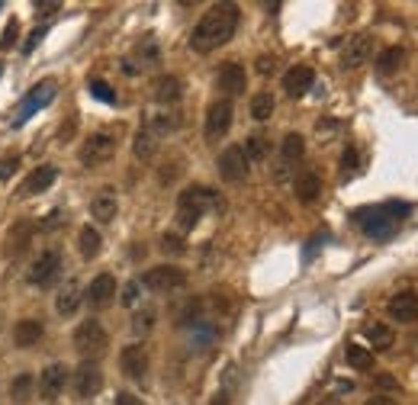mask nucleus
Masks as SVG:
<instances>
[{
    "instance_id": "nucleus-23",
    "label": "nucleus",
    "mask_w": 418,
    "mask_h": 405,
    "mask_svg": "<svg viewBox=\"0 0 418 405\" xmlns=\"http://www.w3.org/2000/svg\"><path fill=\"white\" fill-rule=\"evenodd\" d=\"M293 190H296V199H299V203H315L322 193V177L315 171H302L299 177H296Z\"/></svg>"
},
{
    "instance_id": "nucleus-4",
    "label": "nucleus",
    "mask_w": 418,
    "mask_h": 405,
    "mask_svg": "<svg viewBox=\"0 0 418 405\" xmlns=\"http://www.w3.org/2000/svg\"><path fill=\"white\" fill-rule=\"evenodd\" d=\"M354 222L367 231L370 238H389L396 231V219H389V212L383 206H367V209H357L354 212Z\"/></svg>"
},
{
    "instance_id": "nucleus-20",
    "label": "nucleus",
    "mask_w": 418,
    "mask_h": 405,
    "mask_svg": "<svg viewBox=\"0 0 418 405\" xmlns=\"http://www.w3.org/2000/svg\"><path fill=\"white\" fill-rule=\"evenodd\" d=\"M55 177H58V171L51 164H42V167H36V171L26 177V184L19 186V196H36V193H42V190H49L51 184H55Z\"/></svg>"
},
{
    "instance_id": "nucleus-49",
    "label": "nucleus",
    "mask_w": 418,
    "mask_h": 405,
    "mask_svg": "<svg viewBox=\"0 0 418 405\" xmlns=\"http://www.w3.org/2000/svg\"><path fill=\"white\" fill-rule=\"evenodd\" d=\"M212 405H225V396H216V402H212Z\"/></svg>"
},
{
    "instance_id": "nucleus-40",
    "label": "nucleus",
    "mask_w": 418,
    "mask_h": 405,
    "mask_svg": "<svg viewBox=\"0 0 418 405\" xmlns=\"http://www.w3.org/2000/svg\"><path fill=\"white\" fill-rule=\"evenodd\" d=\"M341 167H344V174L357 171V148H344V154H341Z\"/></svg>"
},
{
    "instance_id": "nucleus-32",
    "label": "nucleus",
    "mask_w": 418,
    "mask_h": 405,
    "mask_svg": "<svg viewBox=\"0 0 418 405\" xmlns=\"http://www.w3.org/2000/svg\"><path fill=\"white\" fill-rule=\"evenodd\" d=\"M244 154H248V161H264L270 154V141L264 139V135H251V139H244Z\"/></svg>"
},
{
    "instance_id": "nucleus-29",
    "label": "nucleus",
    "mask_w": 418,
    "mask_h": 405,
    "mask_svg": "<svg viewBox=\"0 0 418 405\" xmlns=\"http://www.w3.org/2000/svg\"><path fill=\"white\" fill-rule=\"evenodd\" d=\"M32 231H36V225L32 222H16L10 229V235H6V244H10V254H19V251L26 248V244H29V238H32Z\"/></svg>"
},
{
    "instance_id": "nucleus-14",
    "label": "nucleus",
    "mask_w": 418,
    "mask_h": 405,
    "mask_svg": "<svg viewBox=\"0 0 418 405\" xmlns=\"http://www.w3.org/2000/svg\"><path fill=\"white\" fill-rule=\"evenodd\" d=\"M119 366H122V373H126L129 379L141 383V379H145V373H148V351H145L141 344H129V347H122V354H119Z\"/></svg>"
},
{
    "instance_id": "nucleus-3",
    "label": "nucleus",
    "mask_w": 418,
    "mask_h": 405,
    "mask_svg": "<svg viewBox=\"0 0 418 405\" xmlns=\"http://www.w3.org/2000/svg\"><path fill=\"white\" fill-rule=\"evenodd\" d=\"M106 344H109V334L96 319H87L74 328V351L81 354L84 360L100 357V354L106 351Z\"/></svg>"
},
{
    "instance_id": "nucleus-46",
    "label": "nucleus",
    "mask_w": 418,
    "mask_h": 405,
    "mask_svg": "<svg viewBox=\"0 0 418 405\" xmlns=\"http://www.w3.org/2000/svg\"><path fill=\"white\" fill-rule=\"evenodd\" d=\"M367 405H399V402L389 396H373V399H367Z\"/></svg>"
},
{
    "instance_id": "nucleus-34",
    "label": "nucleus",
    "mask_w": 418,
    "mask_h": 405,
    "mask_svg": "<svg viewBox=\"0 0 418 405\" xmlns=\"http://www.w3.org/2000/svg\"><path fill=\"white\" fill-rule=\"evenodd\" d=\"M135 154H139L141 161H148L154 154V135L148 132V129H141V132L135 135Z\"/></svg>"
},
{
    "instance_id": "nucleus-11",
    "label": "nucleus",
    "mask_w": 418,
    "mask_h": 405,
    "mask_svg": "<svg viewBox=\"0 0 418 405\" xmlns=\"http://www.w3.org/2000/svg\"><path fill=\"white\" fill-rule=\"evenodd\" d=\"M55 100V81H42V84H36L32 87V94L26 96V103L19 106V113H16V119H13V126H23L26 119H29L36 109H42V106H49V103Z\"/></svg>"
},
{
    "instance_id": "nucleus-38",
    "label": "nucleus",
    "mask_w": 418,
    "mask_h": 405,
    "mask_svg": "<svg viewBox=\"0 0 418 405\" xmlns=\"http://www.w3.org/2000/svg\"><path fill=\"white\" fill-rule=\"evenodd\" d=\"M383 209L389 212V219H396V222H399V219H405V216L412 212V206H409V203H399V199H392V203H383Z\"/></svg>"
},
{
    "instance_id": "nucleus-2",
    "label": "nucleus",
    "mask_w": 418,
    "mask_h": 405,
    "mask_svg": "<svg viewBox=\"0 0 418 405\" xmlns=\"http://www.w3.org/2000/svg\"><path fill=\"white\" fill-rule=\"evenodd\" d=\"M216 206V193L206 190V186H186L177 199V222L184 231H190L193 225L203 219V212Z\"/></svg>"
},
{
    "instance_id": "nucleus-7",
    "label": "nucleus",
    "mask_w": 418,
    "mask_h": 405,
    "mask_svg": "<svg viewBox=\"0 0 418 405\" xmlns=\"http://www.w3.org/2000/svg\"><path fill=\"white\" fill-rule=\"evenodd\" d=\"M58 276H61V254H58L55 248L42 251V254L32 261L29 283H32V286H39V289H45V286H51Z\"/></svg>"
},
{
    "instance_id": "nucleus-36",
    "label": "nucleus",
    "mask_w": 418,
    "mask_h": 405,
    "mask_svg": "<svg viewBox=\"0 0 418 405\" xmlns=\"http://www.w3.org/2000/svg\"><path fill=\"white\" fill-rule=\"evenodd\" d=\"M161 251H164V254H184V238L180 235H164L161 238Z\"/></svg>"
},
{
    "instance_id": "nucleus-48",
    "label": "nucleus",
    "mask_w": 418,
    "mask_h": 405,
    "mask_svg": "<svg viewBox=\"0 0 418 405\" xmlns=\"http://www.w3.org/2000/svg\"><path fill=\"white\" fill-rule=\"evenodd\" d=\"M36 10H42L45 16H49V13H55V10H58V4H36Z\"/></svg>"
},
{
    "instance_id": "nucleus-31",
    "label": "nucleus",
    "mask_w": 418,
    "mask_h": 405,
    "mask_svg": "<svg viewBox=\"0 0 418 405\" xmlns=\"http://www.w3.org/2000/svg\"><path fill=\"white\" fill-rule=\"evenodd\" d=\"M344 357H347V364H351L354 370H373V351H367V347L347 344Z\"/></svg>"
},
{
    "instance_id": "nucleus-26",
    "label": "nucleus",
    "mask_w": 418,
    "mask_h": 405,
    "mask_svg": "<svg viewBox=\"0 0 418 405\" xmlns=\"http://www.w3.org/2000/svg\"><path fill=\"white\" fill-rule=\"evenodd\" d=\"M402 61H405V49H402V45H389L386 51H379L377 71H379V74H396V71L402 68Z\"/></svg>"
},
{
    "instance_id": "nucleus-30",
    "label": "nucleus",
    "mask_w": 418,
    "mask_h": 405,
    "mask_svg": "<svg viewBox=\"0 0 418 405\" xmlns=\"http://www.w3.org/2000/svg\"><path fill=\"white\" fill-rule=\"evenodd\" d=\"M364 334H367V341H370L377 351H389L392 341H396V334H392L389 325H367Z\"/></svg>"
},
{
    "instance_id": "nucleus-9",
    "label": "nucleus",
    "mask_w": 418,
    "mask_h": 405,
    "mask_svg": "<svg viewBox=\"0 0 418 405\" xmlns=\"http://www.w3.org/2000/svg\"><path fill=\"white\" fill-rule=\"evenodd\" d=\"M232 116H235V109H232V100H216L209 103V109H206V139H222L225 132L232 129Z\"/></svg>"
},
{
    "instance_id": "nucleus-22",
    "label": "nucleus",
    "mask_w": 418,
    "mask_h": 405,
    "mask_svg": "<svg viewBox=\"0 0 418 405\" xmlns=\"http://www.w3.org/2000/svg\"><path fill=\"white\" fill-rule=\"evenodd\" d=\"M42 334H45V325L39 319H23V321H16V328H13L16 347H36L39 341H42Z\"/></svg>"
},
{
    "instance_id": "nucleus-43",
    "label": "nucleus",
    "mask_w": 418,
    "mask_h": 405,
    "mask_svg": "<svg viewBox=\"0 0 418 405\" xmlns=\"http://www.w3.org/2000/svg\"><path fill=\"white\" fill-rule=\"evenodd\" d=\"M116 405H145V402H141L139 396H132V392H119V396H116Z\"/></svg>"
},
{
    "instance_id": "nucleus-25",
    "label": "nucleus",
    "mask_w": 418,
    "mask_h": 405,
    "mask_svg": "<svg viewBox=\"0 0 418 405\" xmlns=\"http://www.w3.org/2000/svg\"><path fill=\"white\" fill-rule=\"evenodd\" d=\"M180 94H184V84H180V77H174V74L158 77V84H154V100L158 103H177Z\"/></svg>"
},
{
    "instance_id": "nucleus-41",
    "label": "nucleus",
    "mask_w": 418,
    "mask_h": 405,
    "mask_svg": "<svg viewBox=\"0 0 418 405\" xmlns=\"http://www.w3.org/2000/svg\"><path fill=\"white\" fill-rule=\"evenodd\" d=\"M139 302V280L126 283V289H122V306H135Z\"/></svg>"
},
{
    "instance_id": "nucleus-21",
    "label": "nucleus",
    "mask_w": 418,
    "mask_h": 405,
    "mask_svg": "<svg viewBox=\"0 0 418 405\" xmlns=\"http://www.w3.org/2000/svg\"><path fill=\"white\" fill-rule=\"evenodd\" d=\"M81 302H84V289H81V283H77V280H68L61 289H58L55 309H58V315H74Z\"/></svg>"
},
{
    "instance_id": "nucleus-10",
    "label": "nucleus",
    "mask_w": 418,
    "mask_h": 405,
    "mask_svg": "<svg viewBox=\"0 0 418 405\" xmlns=\"http://www.w3.org/2000/svg\"><path fill=\"white\" fill-rule=\"evenodd\" d=\"M100 389H103L100 364H96V360H84V364L74 370V392L81 399H94Z\"/></svg>"
},
{
    "instance_id": "nucleus-42",
    "label": "nucleus",
    "mask_w": 418,
    "mask_h": 405,
    "mask_svg": "<svg viewBox=\"0 0 418 405\" xmlns=\"http://www.w3.org/2000/svg\"><path fill=\"white\" fill-rule=\"evenodd\" d=\"M13 39H16V19H10V23H6V29H4V39H0V49H10L13 45Z\"/></svg>"
},
{
    "instance_id": "nucleus-19",
    "label": "nucleus",
    "mask_w": 418,
    "mask_h": 405,
    "mask_svg": "<svg viewBox=\"0 0 418 405\" xmlns=\"http://www.w3.org/2000/svg\"><path fill=\"white\" fill-rule=\"evenodd\" d=\"M116 212H119V199H116V190L103 186V190L96 193L94 199H90V216H94L96 222H113Z\"/></svg>"
},
{
    "instance_id": "nucleus-39",
    "label": "nucleus",
    "mask_w": 418,
    "mask_h": 405,
    "mask_svg": "<svg viewBox=\"0 0 418 405\" xmlns=\"http://www.w3.org/2000/svg\"><path fill=\"white\" fill-rule=\"evenodd\" d=\"M16 167H19V158H16V154H4V158H0V180H10Z\"/></svg>"
},
{
    "instance_id": "nucleus-44",
    "label": "nucleus",
    "mask_w": 418,
    "mask_h": 405,
    "mask_svg": "<svg viewBox=\"0 0 418 405\" xmlns=\"http://www.w3.org/2000/svg\"><path fill=\"white\" fill-rule=\"evenodd\" d=\"M373 383H377V389H399V383L392 376H377Z\"/></svg>"
},
{
    "instance_id": "nucleus-1",
    "label": "nucleus",
    "mask_w": 418,
    "mask_h": 405,
    "mask_svg": "<svg viewBox=\"0 0 418 405\" xmlns=\"http://www.w3.org/2000/svg\"><path fill=\"white\" fill-rule=\"evenodd\" d=\"M238 6L235 4H216L203 13L196 26L190 32V49L206 55V51H216L219 45H225L238 29Z\"/></svg>"
},
{
    "instance_id": "nucleus-35",
    "label": "nucleus",
    "mask_w": 418,
    "mask_h": 405,
    "mask_svg": "<svg viewBox=\"0 0 418 405\" xmlns=\"http://www.w3.org/2000/svg\"><path fill=\"white\" fill-rule=\"evenodd\" d=\"M90 96H96V100H103V103H109V106H113L116 103V94H113V87H109L106 81H90Z\"/></svg>"
},
{
    "instance_id": "nucleus-15",
    "label": "nucleus",
    "mask_w": 418,
    "mask_h": 405,
    "mask_svg": "<svg viewBox=\"0 0 418 405\" xmlns=\"http://www.w3.org/2000/svg\"><path fill=\"white\" fill-rule=\"evenodd\" d=\"M302 154H306V139H302L299 132H289L287 139L280 141V167H277V180H287L289 167H293Z\"/></svg>"
},
{
    "instance_id": "nucleus-50",
    "label": "nucleus",
    "mask_w": 418,
    "mask_h": 405,
    "mask_svg": "<svg viewBox=\"0 0 418 405\" xmlns=\"http://www.w3.org/2000/svg\"><path fill=\"white\" fill-rule=\"evenodd\" d=\"M0 74H4V64H0Z\"/></svg>"
},
{
    "instance_id": "nucleus-13",
    "label": "nucleus",
    "mask_w": 418,
    "mask_h": 405,
    "mask_svg": "<svg viewBox=\"0 0 418 405\" xmlns=\"http://www.w3.org/2000/svg\"><path fill=\"white\" fill-rule=\"evenodd\" d=\"M216 87L229 96H238V94H244V87H248V74H244V68L238 61H225L216 74Z\"/></svg>"
},
{
    "instance_id": "nucleus-16",
    "label": "nucleus",
    "mask_w": 418,
    "mask_h": 405,
    "mask_svg": "<svg viewBox=\"0 0 418 405\" xmlns=\"http://www.w3.org/2000/svg\"><path fill=\"white\" fill-rule=\"evenodd\" d=\"M113 296H116V280L109 274L94 276V280H90V286L84 289V299H87L94 309H106L109 302H113Z\"/></svg>"
},
{
    "instance_id": "nucleus-47",
    "label": "nucleus",
    "mask_w": 418,
    "mask_h": 405,
    "mask_svg": "<svg viewBox=\"0 0 418 405\" xmlns=\"http://www.w3.org/2000/svg\"><path fill=\"white\" fill-rule=\"evenodd\" d=\"M257 71H261V74H270V71H274V58L264 55L261 61H257Z\"/></svg>"
},
{
    "instance_id": "nucleus-33",
    "label": "nucleus",
    "mask_w": 418,
    "mask_h": 405,
    "mask_svg": "<svg viewBox=\"0 0 418 405\" xmlns=\"http://www.w3.org/2000/svg\"><path fill=\"white\" fill-rule=\"evenodd\" d=\"M251 116H254L257 122H267L270 116H274V96L270 94H254V100H251Z\"/></svg>"
},
{
    "instance_id": "nucleus-12",
    "label": "nucleus",
    "mask_w": 418,
    "mask_h": 405,
    "mask_svg": "<svg viewBox=\"0 0 418 405\" xmlns=\"http://www.w3.org/2000/svg\"><path fill=\"white\" fill-rule=\"evenodd\" d=\"M68 366L64 364H49L42 373H39V396L42 399H58L64 389V383H68Z\"/></svg>"
},
{
    "instance_id": "nucleus-45",
    "label": "nucleus",
    "mask_w": 418,
    "mask_h": 405,
    "mask_svg": "<svg viewBox=\"0 0 418 405\" xmlns=\"http://www.w3.org/2000/svg\"><path fill=\"white\" fill-rule=\"evenodd\" d=\"M42 36H45V29H36V32H32V36H29V42L23 45V51H32V49H36V42H39V39H42Z\"/></svg>"
},
{
    "instance_id": "nucleus-6",
    "label": "nucleus",
    "mask_w": 418,
    "mask_h": 405,
    "mask_svg": "<svg viewBox=\"0 0 418 405\" xmlns=\"http://www.w3.org/2000/svg\"><path fill=\"white\" fill-rule=\"evenodd\" d=\"M116 154V139L109 132H94L87 141L81 145V164L84 167H100V164H106L109 158Z\"/></svg>"
},
{
    "instance_id": "nucleus-28",
    "label": "nucleus",
    "mask_w": 418,
    "mask_h": 405,
    "mask_svg": "<svg viewBox=\"0 0 418 405\" xmlns=\"http://www.w3.org/2000/svg\"><path fill=\"white\" fill-rule=\"evenodd\" d=\"M32 389H36V376H32V373H19L10 383V399L16 405H26L32 399Z\"/></svg>"
},
{
    "instance_id": "nucleus-8",
    "label": "nucleus",
    "mask_w": 418,
    "mask_h": 405,
    "mask_svg": "<svg viewBox=\"0 0 418 405\" xmlns=\"http://www.w3.org/2000/svg\"><path fill=\"white\" fill-rule=\"evenodd\" d=\"M248 171H251V161H248V154H244L242 145H229L222 154H219V174H222V180L242 184V180L248 177Z\"/></svg>"
},
{
    "instance_id": "nucleus-18",
    "label": "nucleus",
    "mask_w": 418,
    "mask_h": 405,
    "mask_svg": "<svg viewBox=\"0 0 418 405\" xmlns=\"http://www.w3.org/2000/svg\"><path fill=\"white\" fill-rule=\"evenodd\" d=\"M312 84H315V71L309 68V64H293V68L283 74V90H287L289 96H302Z\"/></svg>"
},
{
    "instance_id": "nucleus-27",
    "label": "nucleus",
    "mask_w": 418,
    "mask_h": 405,
    "mask_svg": "<svg viewBox=\"0 0 418 405\" xmlns=\"http://www.w3.org/2000/svg\"><path fill=\"white\" fill-rule=\"evenodd\" d=\"M77 248H81V254L87 257V261H94V257L100 254V248H103L100 231H96L94 225H84V229H81V235H77Z\"/></svg>"
},
{
    "instance_id": "nucleus-17",
    "label": "nucleus",
    "mask_w": 418,
    "mask_h": 405,
    "mask_svg": "<svg viewBox=\"0 0 418 405\" xmlns=\"http://www.w3.org/2000/svg\"><path fill=\"white\" fill-rule=\"evenodd\" d=\"M386 312H389L392 321H418V296L415 293H396L389 299V306H386Z\"/></svg>"
},
{
    "instance_id": "nucleus-24",
    "label": "nucleus",
    "mask_w": 418,
    "mask_h": 405,
    "mask_svg": "<svg viewBox=\"0 0 418 405\" xmlns=\"http://www.w3.org/2000/svg\"><path fill=\"white\" fill-rule=\"evenodd\" d=\"M367 55H370V36H357L344 45L341 64H344V68H360V64L367 61Z\"/></svg>"
},
{
    "instance_id": "nucleus-37",
    "label": "nucleus",
    "mask_w": 418,
    "mask_h": 405,
    "mask_svg": "<svg viewBox=\"0 0 418 405\" xmlns=\"http://www.w3.org/2000/svg\"><path fill=\"white\" fill-rule=\"evenodd\" d=\"M151 325H154V312H151V309H141V312L135 315V321H132V328H135L139 334L151 331Z\"/></svg>"
},
{
    "instance_id": "nucleus-5",
    "label": "nucleus",
    "mask_w": 418,
    "mask_h": 405,
    "mask_svg": "<svg viewBox=\"0 0 418 405\" xmlns=\"http://www.w3.org/2000/svg\"><path fill=\"white\" fill-rule=\"evenodd\" d=\"M141 283H145L151 293H174V289L186 286V274L174 264H161V267H151L141 274Z\"/></svg>"
}]
</instances>
